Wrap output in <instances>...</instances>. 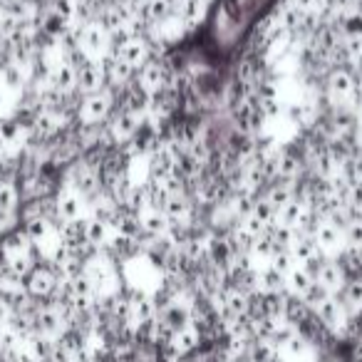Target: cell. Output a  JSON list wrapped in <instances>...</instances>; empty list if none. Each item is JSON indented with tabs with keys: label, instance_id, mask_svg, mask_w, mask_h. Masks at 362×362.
I'll list each match as a JSON object with an SVG mask.
<instances>
[{
	"label": "cell",
	"instance_id": "23",
	"mask_svg": "<svg viewBox=\"0 0 362 362\" xmlns=\"http://www.w3.org/2000/svg\"><path fill=\"white\" fill-rule=\"evenodd\" d=\"M286 281H288V293H291V296H296V298H303L308 293V288L315 283V281H313V276L303 266H298L296 271L286 278Z\"/></svg>",
	"mask_w": 362,
	"mask_h": 362
},
{
	"label": "cell",
	"instance_id": "6",
	"mask_svg": "<svg viewBox=\"0 0 362 362\" xmlns=\"http://www.w3.org/2000/svg\"><path fill=\"white\" fill-rule=\"evenodd\" d=\"M325 90L335 105H345L355 90V72L347 67H332L325 75Z\"/></svg>",
	"mask_w": 362,
	"mask_h": 362
},
{
	"label": "cell",
	"instance_id": "1",
	"mask_svg": "<svg viewBox=\"0 0 362 362\" xmlns=\"http://www.w3.org/2000/svg\"><path fill=\"white\" fill-rule=\"evenodd\" d=\"M112 110H115V97L110 90L95 92V95H82L80 105H77V119L80 124H102V122L110 119Z\"/></svg>",
	"mask_w": 362,
	"mask_h": 362
},
{
	"label": "cell",
	"instance_id": "25",
	"mask_svg": "<svg viewBox=\"0 0 362 362\" xmlns=\"http://www.w3.org/2000/svg\"><path fill=\"white\" fill-rule=\"evenodd\" d=\"M107 241H110V226L97 221V218L87 221V243H90L92 248H97V251H102V248L107 246Z\"/></svg>",
	"mask_w": 362,
	"mask_h": 362
},
{
	"label": "cell",
	"instance_id": "33",
	"mask_svg": "<svg viewBox=\"0 0 362 362\" xmlns=\"http://www.w3.org/2000/svg\"><path fill=\"white\" fill-rule=\"evenodd\" d=\"M355 139H357V144H362V117H360V122H357V129H355Z\"/></svg>",
	"mask_w": 362,
	"mask_h": 362
},
{
	"label": "cell",
	"instance_id": "34",
	"mask_svg": "<svg viewBox=\"0 0 362 362\" xmlns=\"http://www.w3.org/2000/svg\"><path fill=\"white\" fill-rule=\"evenodd\" d=\"M3 149H6V139L0 136V154H3Z\"/></svg>",
	"mask_w": 362,
	"mask_h": 362
},
{
	"label": "cell",
	"instance_id": "29",
	"mask_svg": "<svg viewBox=\"0 0 362 362\" xmlns=\"http://www.w3.org/2000/svg\"><path fill=\"white\" fill-rule=\"evenodd\" d=\"M330 296H332V293L327 291L325 286H320V283L315 281V283H313L310 288H308V293H305V296L300 298V300L305 303V305L310 308V310H315V308L320 305V303H325V300H327V298H330Z\"/></svg>",
	"mask_w": 362,
	"mask_h": 362
},
{
	"label": "cell",
	"instance_id": "10",
	"mask_svg": "<svg viewBox=\"0 0 362 362\" xmlns=\"http://www.w3.org/2000/svg\"><path fill=\"white\" fill-rule=\"evenodd\" d=\"M313 238H315L317 248H320L325 256L335 258L337 253L345 248V236H342V231L337 226H332L330 221H322L320 226L313 231Z\"/></svg>",
	"mask_w": 362,
	"mask_h": 362
},
{
	"label": "cell",
	"instance_id": "32",
	"mask_svg": "<svg viewBox=\"0 0 362 362\" xmlns=\"http://www.w3.org/2000/svg\"><path fill=\"white\" fill-rule=\"evenodd\" d=\"M11 315H13V310L6 305V303L0 300V332H3L8 325H11Z\"/></svg>",
	"mask_w": 362,
	"mask_h": 362
},
{
	"label": "cell",
	"instance_id": "13",
	"mask_svg": "<svg viewBox=\"0 0 362 362\" xmlns=\"http://www.w3.org/2000/svg\"><path fill=\"white\" fill-rule=\"evenodd\" d=\"M337 300L342 303L347 315L357 320L362 315V278H347L342 291L337 293Z\"/></svg>",
	"mask_w": 362,
	"mask_h": 362
},
{
	"label": "cell",
	"instance_id": "20",
	"mask_svg": "<svg viewBox=\"0 0 362 362\" xmlns=\"http://www.w3.org/2000/svg\"><path fill=\"white\" fill-rule=\"evenodd\" d=\"M204 13V0H179L176 16L181 21V28H194Z\"/></svg>",
	"mask_w": 362,
	"mask_h": 362
},
{
	"label": "cell",
	"instance_id": "17",
	"mask_svg": "<svg viewBox=\"0 0 362 362\" xmlns=\"http://www.w3.org/2000/svg\"><path fill=\"white\" fill-rule=\"evenodd\" d=\"M57 216L62 223L82 218V199L77 192H65L57 197Z\"/></svg>",
	"mask_w": 362,
	"mask_h": 362
},
{
	"label": "cell",
	"instance_id": "36",
	"mask_svg": "<svg viewBox=\"0 0 362 362\" xmlns=\"http://www.w3.org/2000/svg\"><path fill=\"white\" fill-rule=\"evenodd\" d=\"M0 355H3V337H0Z\"/></svg>",
	"mask_w": 362,
	"mask_h": 362
},
{
	"label": "cell",
	"instance_id": "15",
	"mask_svg": "<svg viewBox=\"0 0 362 362\" xmlns=\"http://www.w3.org/2000/svg\"><path fill=\"white\" fill-rule=\"evenodd\" d=\"M315 281L320 283V286H325L332 296H337V293L342 291V286L347 283V276H345V271L340 268V263H337L335 258H330V261L320 268V273H317Z\"/></svg>",
	"mask_w": 362,
	"mask_h": 362
},
{
	"label": "cell",
	"instance_id": "35",
	"mask_svg": "<svg viewBox=\"0 0 362 362\" xmlns=\"http://www.w3.org/2000/svg\"><path fill=\"white\" fill-rule=\"evenodd\" d=\"M3 105H6V97H3V92H0V110H3Z\"/></svg>",
	"mask_w": 362,
	"mask_h": 362
},
{
	"label": "cell",
	"instance_id": "5",
	"mask_svg": "<svg viewBox=\"0 0 362 362\" xmlns=\"http://www.w3.org/2000/svg\"><path fill=\"white\" fill-rule=\"evenodd\" d=\"M33 330H35V335L57 340V337L67 330V325L60 317V313H57L50 303H40L35 310V317H33Z\"/></svg>",
	"mask_w": 362,
	"mask_h": 362
},
{
	"label": "cell",
	"instance_id": "19",
	"mask_svg": "<svg viewBox=\"0 0 362 362\" xmlns=\"http://www.w3.org/2000/svg\"><path fill=\"white\" fill-rule=\"evenodd\" d=\"M258 281H261V293H288V281L283 273H278L273 266H266L258 271Z\"/></svg>",
	"mask_w": 362,
	"mask_h": 362
},
{
	"label": "cell",
	"instance_id": "14",
	"mask_svg": "<svg viewBox=\"0 0 362 362\" xmlns=\"http://www.w3.org/2000/svg\"><path fill=\"white\" fill-rule=\"evenodd\" d=\"M50 90L60 92V95H72V92H77V70L70 62L55 65V70H52V75H50Z\"/></svg>",
	"mask_w": 362,
	"mask_h": 362
},
{
	"label": "cell",
	"instance_id": "9",
	"mask_svg": "<svg viewBox=\"0 0 362 362\" xmlns=\"http://www.w3.org/2000/svg\"><path fill=\"white\" fill-rule=\"evenodd\" d=\"M176 171V156L166 144H161L154 154L149 156V184H161Z\"/></svg>",
	"mask_w": 362,
	"mask_h": 362
},
{
	"label": "cell",
	"instance_id": "3",
	"mask_svg": "<svg viewBox=\"0 0 362 362\" xmlns=\"http://www.w3.org/2000/svg\"><path fill=\"white\" fill-rule=\"evenodd\" d=\"M313 315L317 317V322H320L327 332H332L335 337H345L347 325H350V315L345 313L342 303L337 300V296H330L325 303H320V305L313 310Z\"/></svg>",
	"mask_w": 362,
	"mask_h": 362
},
{
	"label": "cell",
	"instance_id": "7",
	"mask_svg": "<svg viewBox=\"0 0 362 362\" xmlns=\"http://www.w3.org/2000/svg\"><path fill=\"white\" fill-rule=\"evenodd\" d=\"M77 70V92L80 95H95V92H102L105 82V72H102V62L95 60H82Z\"/></svg>",
	"mask_w": 362,
	"mask_h": 362
},
{
	"label": "cell",
	"instance_id": "26",
	"mask_svg": "<svg viewBox=\"0 0 362 362\" xmlns=\"http://www.w3.org/2000/svg\"><path fill=\"white\" fill-rule=\"evenodd\" d=\"M16 206H18V189L13 184H6V187L0 189V223L11 218Z\"/></svg>",
	"mask_w": 362,
	"mask_h": 362
},
{
	"label": "cell",
	"instance_id": "24",
	"mask_svg": "<svg viewBox=\"0 0 362 362\" xmlns=\"http://www.w3.org/2000/svg\"><path fill=\"white\" fill-rule=\"evenodd\" d=\"M263 197L268 199V202L273 204V206L281 211L283 206H288V204L293 202V187H288V184H281V181H273L271 187L266 189V194Z\"/></svg>",
	"mask_w": 362,
	"mask_h": 362
},
{
	"label": "cell",
	"instance_id": "21",
	"mask_svg": "<svg viewBox=\"0 0 362 362\" xmlns=\"http://www.w3.org/2000/svg\"><path fill=\"white\" fill-rule=\"evenodd\" d=\"M52 228L55 226H52L45 216H30V218H25V223H23V231L28 233V238H30L33 243L45 241V238L50 236Z\"/></svg>",
	"mask_w": 362,
	"mask_h": 362
},
{
	"label": "cell",
	"instance_id": "22",
	"mask_svg": "<svg viewBox=\"0 0 362 362\" xmlns=\"http://www.w3.org/2000/svg\"><path fill=\"white\" fill-rule=\"evenodd\" d=\"M3 82H6L8 90H21V87H25L28 82V72L25 67H23V62H6L3 65Z\"/></svg>",
	"mask_w": 362,
	"mask_h": 362
},
{
	"label": "cell",
	"instance_id": "27",
	"mask_svg": "<svg viewBox=\"0 0 362 362\" xmlns=\"http://www.w3.org/2000/svg\"><path fill=\"white\" fill-rule=\"evenodd\" d=\"M251 216L258 218V221H261L266 228H271L273 223H278V209L273 206V204L268 202L266 197H263V199H258V202H256V206H253Z\"/></svg>",
	"mask_w": 362,
	"mask_h": 362
},
{
	"label": "cell",
	"instance_id": "11",
	"mask_svg": "<svg viewBox=\"0 0 362 362\" xmlns=\"http://www.w3.org/2000/svg\"><path fill=\"white\" fill-rule=\"evenodd\" d=\"M72 187H75V192L82 199H97L102 194V184L97 179V171L85 166L82 161L72 169Z\"/></svg>",
	"mask_w": 362,
	"mask_h": 362
},
{
	"label": "cell",
	"instance_id": "16",
	"mask_svg": "<svg viewBox=\"0 0 362 362\" xmlns=\"http://www.w3.org/2000/svg\"><path fill=\"white\" fill-rule=\"evenodd\" d=\"M169 226H171V221L166 218V214H161V211H144L139 216L141 233H146V236H151V238L166 236V233H169Z\"/></svg>",
	"mask_w": 362,
	"mask_h": 362
},
{
	"label": "cell",
	"instance_id": "12",
	"mask_svg": "<svg viewBox=\"0 0 362 362\" xmlns=\"http://www.w3.org/2000/svg\"><path fill=\"white\" fill-rule=\"evenodd\" d=\"M112 57H119L122 62H127V65H132L134 70H139V67H144L146 62L151 60V50L149 45H146V40H141V37H132L127 45H122L119 50L110 52Z\"/></svg>",
	"mask_w": 362,
	"mask_h": 362
},
{
	"label": "cell",
	"instance_id": "8",
	"mask_svg": "<svg viewBox=\"0 0 362 362\" xmlns=\"http://www.w3.org/2000/svg\"><path fill=\"white\" fill-rule=\"evenodd\" d=\"M161 320V325L169 327L171 332H179L184 327L192 325V308H189L187 300H174L169 305H164L156 315Z\"/></svg>",
	"mask_w": 362,
	"mask_h": 362
},
{
	"label": "cell",
	"instance_id": "4",
	"mask_svg": "<svg viewBox=\"0 0 362 362\" xmlns=\"http://www.w3.org/2000/svg\"><path fill=\"white\" fill-rule=\"evenodd\" d=\"M77 47L85 52V57L100 62V55H110V33L100 23H87L77 30Z\"/></svg>",
	"mask_w": 362,
	"mask_h": 362
},
{
	"label": "cell",
	"instance_id": "30",
	"mask_svg": "<svg viewBox=\"0 0 362 362\" xmlns=\"http://www.w3.org/2000/svg\"><path fill=\"white\" fill-rule=\"evenodd\" d=\"M50 13L55 18H60L62 23H70L72 18L77 16V3H75V0H52Z\"/></svg>",
	"mask_w": 362,
	"mask_h": 362
},
{
	"label": "cell",
	"instance_id": "31",
	"mask_svg": "<svg viewBox=\"0 0 362 362\" xmlns=\"http://www.w3.org/2000/svg\"><path fill=\"white\" fill-rule=\"evenodd\" d=\"M342 236H345V246L360 248L362 251V218H355V221L347 223V228L342 231Z\"/></svg>",
	"mask_w": 362,
	"mask_h": 362
},
{
	"label": "cell",
	"instance_id": "2",
	"mask_svg": "<svg viewBox=\"0 0 362 362\" xmlns=\"http://www.w3.org/2000/svg\"><path fill=\"white\" fill-rule=\"evenodd\" d=\"M23 283H25L28 296L37 303H47L57 293V288H60V278H57L52 263H37Z\"/></svg>",
	"mask_w": 362,
	"mask_h": 362
},
{
	"label": "cell",
	"instance_id": "28",
	"mask_svg": "<svg viewBox=\"0 0 362 362\" xmlns=\"http://www.w3.org/2000/svg\"><path fill=\"white\" fill-rule=\"evenodd\" d=\"M268 266H273L278 273H283V276L288 278L298 268V261H296V256L291 253V248H288V251H278L276 256L271 258V263H268Z\"/></svg>",
	"mask_w": 362,
	"mask_h": 362
},
{
	"label": "cell",
	"instance_id": "18",
	"mask_svg": "<svg viewBox=\"0 0 362 362\" xmlns=\"http://www.w3.org/2000/svg\"><path fill=\"white\" fill-rule=\"evenodd\" d=\"M305 216H308V206H305V204H300V202H296V199H293V202L288 204V206H283L281 211H278V223L296 231V228L303 226Z\"/></svg>",
	"mask_w": 362,
	"mask_h": 362
}]
</instances>
